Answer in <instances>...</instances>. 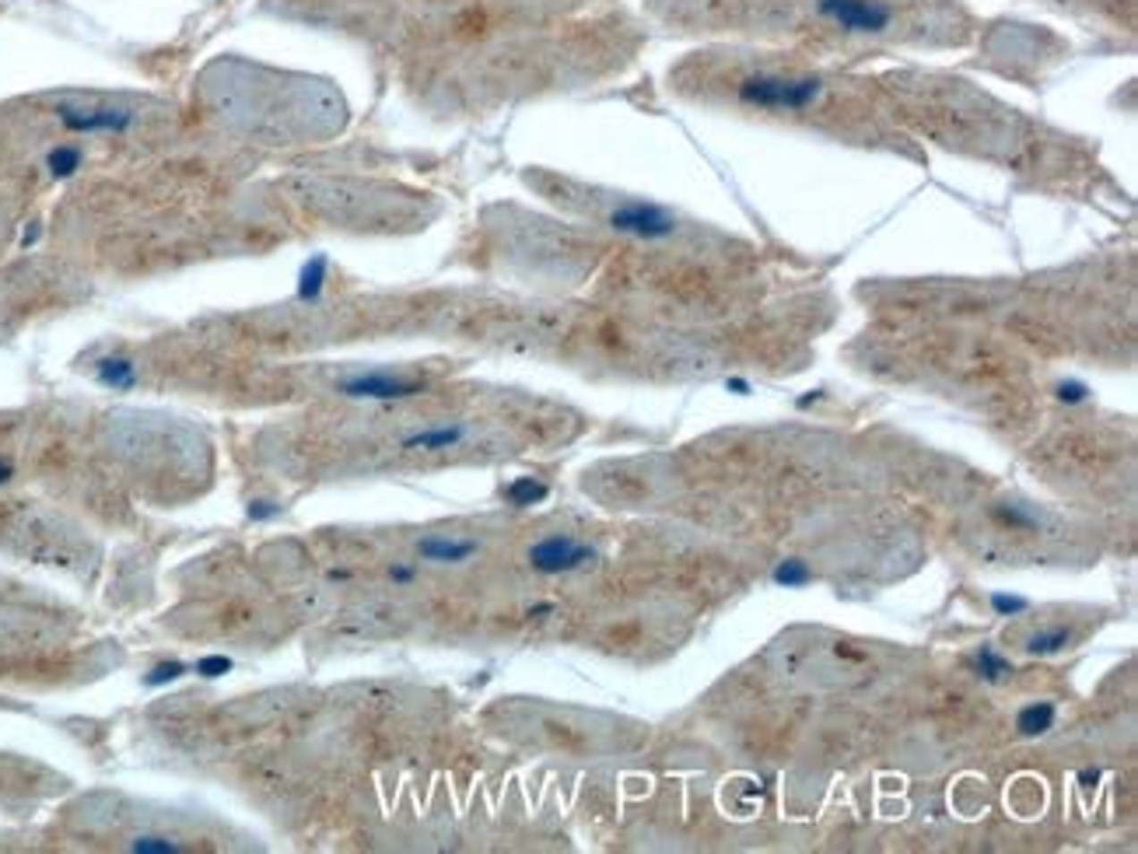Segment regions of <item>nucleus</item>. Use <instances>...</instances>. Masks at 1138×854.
I'll use <instances>...</instances> for the list:
<instances>
[{"mask_svg": "<svg viewBox=\"0 0 1138 854\" xmlns=\"http://www.w3.org/2000/svg\"><path fill=\"white\" fill-rule=\"evenodd\" d=\"M130 851L137 854H183V844L168 841V837H137L130 841Z\"/></svg>", "mask_w": 1138, "mask_h": 854, "instance_id": "obj_11", "label": "nucleus"}, {"mask_svg": "<svg viewBox=\"0 0 1138 854\" xmlns=\"http://www.w3.org/2000/svg\"><path fill=\"white\" fill-rule=\"evenodd\" d=\"M81 165V151L78 148H53L49 151V158H46V168L56 175V179H67V175H74V168Z\"/></svg>", "mask_w": 1138, "mask_h": 854, "instance_id": "obj_10", "label": "nucleus"}, {"mask_svg": "<svg viewBox=\"0 0 1138 854\" xmlns=\"http://www.w3.org/2000/svg\"><path fill=\"white\" fill-rule=\"evenodd\" d=\"M228 669H232V658H225V655H214V658H200V662H197V672L207 676V680L225 676Z\"/></svg>", "mask_w": 1138, "mask_h": 854, "instance_id": "obj_14", "label": "nucleus"}, {"mask_svg": "<svg viewBox=\"0 0 1138 854\" xmlns=\"http://www.w3.org/2000/svg\"><path fill=\"white\" fill-rule=\"evenodd\" d=\"M95 375H98V382H102V385H109V389H130V385L137 382L133 365H130V361H123V358H102L98 368H95Z\"/></svg>", "mask_w": 1138, "mask_h": 854, "instance_id": "obj_8", "label": "nucleus"}, {"mask_svg": "<svg viewBox=\"0 0 1138 854\" xmlns=\"http://www.w3.org/2000/svg\"><path fill=\"white\" fill-rule=\"evenodd\" d=\"M508 497H512L515 504H532V501H543V497H547V487H543V484H532V480H519V484L508 487Z\"/></svg>", "mask_w": 1138, "mask_h": 854, "instance_id": "obj_12", "label": "nucleus"}, {"mask_svg": "<svg viewBox=\"0 0 1138 854\" xmlns=\"http://www.w3.org/2000/svg\"><path fill=\"white\" fill-rule=\"evenodd\" d=\"M270 512H274V508H267V504H256V508H249V515H252V519H267Z\"/></svg>", "mask_w": 1138, "mask_h": 854, "instance_id": "obj_15", "label": "nucleus"}, {"mask_svg": "<svg viewBox=\"0 0 1138 854\" xmlns=\"http://www.w3.org/2000/svg\"><path fill=\"white\" fill-rule=\"evenodd\" d=\"M610 224L616 232H627V235H638V239H658V235H669L676 228L673 214L662 210L655 204H641V200H627L610 214Z\"/></svg>", "mask_w": 1138, "mask_h": 854, "instance_id": "obj_2", "label": "nucleus"}, {"mask_svg": "<svg viewBox=\"0 0 1138 854\" xmlns=\"http://www.w3.org/2000/svg\"><path fill=\"white\" fill-rule=\"evenodd\" d=\"M60 120L67 130L74 133H98V130H109V133H120L130 126V113L120 109H91V113H78V109H64Z\"/></svg>", "mask_w": 1138, "mask_h": 854, "instance_id": "obj_5", "label": "nucleus"}, {"mask_svg": "<svg viewBox=\"0 0 1138 854\" xmlns=\"http://www.w3.org/2000/svg\"><path fill=\"white\" fill-rule=\"evenodd\" d=\"M323 281H326V259L323 256H316L305 270H301V284H298V298L301 301H312L319 291H323Z\"/></svg>", "mask_w": 1138, "mask_h": 854, "instance_id": "obj_9", "label": "nucleus"}, {"mask_svg": "<svg viewBox=\"0 0 1138 854\" xmlns=\"http://www.w3.org/2000/svg\"><path fill=\"white\" fill-rule=\"evenodd\" d=\"M589 557H592V550H589L585 543H578V539H568V536L539 539V543L529 550L532 568L543 571V574H565V571H574L578 564H585Z\"/></svg>", "mask_w": 1138, "mask_h": 854, "instance_id": "obj_3", "label": "nucleus"}, {"mask_svg": "<svg viewBox=\"0 0 1138 854\" xmlns=\"http://www.w3.org/2000/svg\"><path fill=\"white\" fill-rule=\"evenodd\" d=\"M340 393L351 400H407L420 393V382L396 378V375H382V371H368L358 378L340 382Z\"/></svg>", "mask_w": 1138, "mask_h": 854, "instance_id": "obj_4", "label": "nucleus"}, {"mask_svg": "<svg viewBox=\"0 0 1138 854\" xmlns=\"http://www.w3.org/2000/svg\"><path fill=\"white\" fill-rule=\"evenodd\" d=\"M186 672V665L183 662H162V665H155L151 672H148V687H158V683H172V680H179Z\"/></svg>", "mask_w": 1138, "mask_h": 854, "instance_id": "obj_13", "label": "nucleus"}, {"mask_svg": "<svg viewBox=\"0 0 1138 854\" xmlns=\"http://www.w3.org/2000/svg\"><path fill=\"white\" fill-rule=\"evenodd\" d=\"M684 88L704 102L726 98L735 109L781 120H816V126L834 116L854 120L852 113H841V81L792 53H693Z\"/></svg>", "mask_w": 1138, "mask_h": 854, "instance_id": "obj_1", "label": "nucleus"}, {"mask_svg": "<svg viewBox=\"0 0 1138 854\" xmlns=\"http://www.w3.org/2000/svg\"><path fill=\"white\" fill-rule=\"evenodd\" d=\"M7 477H11V466H7V462H4V459H0V484H4V480H7Z\"/></svg>", "mask_w": 1138, "mask_h": 854, "instance_id": "obj_16", "label": "nucleus"}, {"mask_svg": "<svg viewBox=\"0 0 1138 854\" xmlns=\"http://www.w3.org/2000/svg\"><path fill=\"white\" fill-rule=\"evenodd\" d=\"M463 427L459 424H448V427H428V431H420V435H410L403 448H452L463 442Z\"/></svg>", "mask_w": 1138, "mask_h": 854, "instance_id": "obj_7", "label": "nucleus"}, {"mask_svg": "<svg viewBox=\"0 0 1138 854\" xmlns=\"http://www.w3.org/2000/svg\"><path fill=\"white\" fill-rule=\"evenodd\" d=\"M470 554H473V543H466V539L435 536V539L420 543V557H428V561H466Z\"/></svg>", "mask_w": 1138, "mask_h": 854, "instance_id": "obj_6", "label": "nucleus"}]
</instances>
